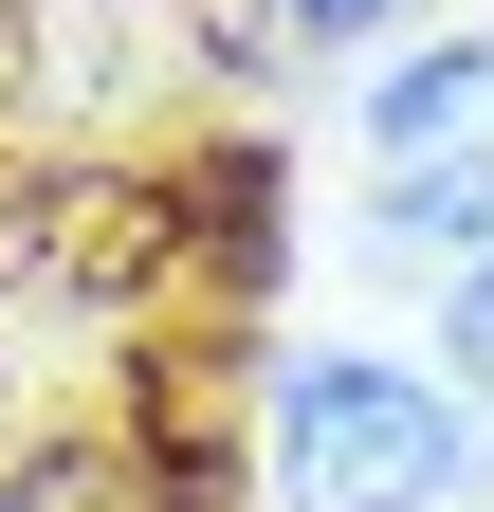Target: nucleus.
<instances>
[{"mask_svg":"<svg viewBox=\"0 0 494 512\" xmlns=\"http://www.w3.org/2000/svg\"><path fill=\"white\" fill-rule=\"evenodd\" d=\"M275 494L293 512H476V421H458V384L330 348L275 384Z\"/></svg>","mask_w":494,"mask_h":512,"instance_id":"nucleus-1","label":"nucleus"},{"mask_svg":"<svg viewBox=\"0 0 494 512\" xmlns=\"http://www.w3.org/2000/svg\"><path fill=\"white\" fill-rule=\"evenodd\" d=\"M19 512H165V458H37Z\"/></svg>","mask_w":494,"mask_h":512,"instance_id":"nucleus-2","label":"nucleus"},{"mask_svg":"<svg viewBox=\"0 0 494 512\" xmlns=\"http://www.w3.org/2000/svg\"><path fill=\"white\" fill-rule=\"evenodd\" d=\"M440 366H458V384H494V238L440 275Z\"/></svg>","mask_w":494,"mask_h":512,"instance_id":"nucleus-3","label":"nucleus"},{"mask_svg":"<svg viewBox=\"0 0 494 512\" xmlns=\"http://www.w3.org/2000/svg\"><path fill=\"white\" fill-rule=\"evenodd\" d=\"M275 19H312V37H348V19H385V0H275Z\"/></svg>","mask_w":494,"mask_h":512,"instance_id":"nucleus-4","label":"nucleus"},{"mask_svg":"<svg viewBox=\"0 0 494 512\" xmlns=\"http://www.w3.org/2000/svg\"><path fill=\"white\" fill-rule=\"evenodd\" d=\"M0 512H19V494H0Z\"/></svg>","mask_w":494,"mask_h":512,"instance_id":"nucleus-5","label":"nucleus"}]
</instances>
